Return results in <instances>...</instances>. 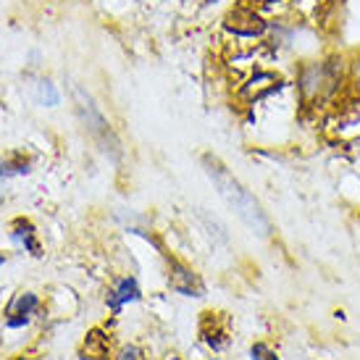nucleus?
Wrapping results in <instances>:
<instances>
[{
  "label": "nucleus",
  "instance_id": "f257e3e1",
  "mask_svg": "<svg viewBox=\"0 0 360 360\" xmlns=\"http://www.w3.org/2000/svg\"><path fill=\"white\" fill-rule=\"evenodd\" d=\"M297 103L308 110L334 108L337 103L350 95V63L337 56L316 60H302L295 79H292Z\"/></svg>",
  "mask_w": 360,
  "mask_h": 360
},
{
  "label": "nucleus",
  "instance_id": "f03ea898",
  "mask_svg": "<svg viewBox=\"0 0 360 360\" xmlns=\"http://www.w3.org/2000/svg\"><path fill=\"white\" fill-rule=\"evenodd\" d=\"M202 166H205V174H208V179L213 181V187L219 192V198L226 205L229 210L237 216V219L252 231V234H258V237H271V219L266 216V210L255 200V195H252L245 184H242L234 174H231L219 158H213V155H202Z\"/></svg>",
  "mask_w": 360,
  "mask_h": 360
},
{
  "label": "nucleus",
  "instance_id": "7ed1b4c3",
  "mask_svg": "<svg viewBox=\"0 0 360 360\" xmlns=\"http://www.w3.org/2000/svg\"><path fill=\"white\" fill-rule=\"evenodd\" d=\"M221 30H224V34H226L229 40H240V42H248V45H260V42H266V37H269L271 19L263 11L255 8V6L240 0V3L224 16Z\"/></svg>",
  "mask_w": 360,
  "mask_h": 360
},
{
  "label": "nucleus",
  "instance_id": "20e7f679",
  "mask_svg": "<svg viewBox=\"0 0 360 360\" xmlns=\"http://www.w3.org/2000/svg\"><path fill=\"white\" fill-rule=\"evenodd\" d=\"M237 90H234V98L242 103V105H260V103L271 101L274 95H279L290 87L292 82H287V77L281 71L271 69V66H260V69L248 71L245 77H237L234 79Z\"/></svg>",
  "mask_w": 360,
  "mask_h": 360
},
{
  "label": "nucleus",
  "instance_id": "39448f33",
  "mask_svg": "<svg viewBox=\"0 0 360 360\" xmlns=\"http://www.w3.org/2000/svg\"><path fill=\"white\" fill-rule=\"evenodd\" d=\"M74 98H77V108H79V116H82V121H84L87 131H90L95 140H101L103 145L110 142V145L116 148V137H113V131H110L108 121H105V116L101 113V108L95 105V101H92L82 87H74Z\"/></svg>",
  "mask_w": 360,
  "mask_h": 360
},
{
  "label": "nucleus",
  "instance_id": "423d86ee",
  "mask_svg": "<svg viewBox=\"0 0 360 360\" xmlns=\"http://www.w3.org/2000/svg\"><path fill=\"white\" fill-rule=\"evenodd\" d=\"M40 308V297L34 292H19L6 308V326L8 329H24L32 321V316Z\"/></svg>",
  "mask_w": 360,
  "mask_h": 360
},
{
  "label": "nucleus",
  "instance_id": "0eeeda50",
  "mask_svg": "<svg viewBox=\"0 0 360 360\" xmlns=\"http://www.w3.org/2000/svg\"><path fill=\"white\" fill-rule=\"evenodd\" d=\"M169 281H171V290L184 295V297H202V287L200 276L190 269V266H184L179 260H171L169 266Z\"/></svg>",
  "mask_w": 360,
  "mask_h": 360
},
{
  "label": "nucleus",
  "instance_id": "6e6552de",
  "mask_svg": "<svg viewBox=\"0 0 360 360\" xmlns=\"http://www.w3.org/2000/svg\"><path fill=\"white\" fill-rule=\"evenodd\" d=\"M140 284H137V279L134 276H124V279L116 281V287L108 292V297H105V302H108V308L113 310V313H121V308L127 305V302H137L140 300Z\"/></svg>",
  "mask_w": 360,
  "mask_h": 360
},
{
  "label": "nucleus",
  "instance_id": "1a4fd4ad",
  "mask_svg": "<svg viewBox=\"0 0 360 360\" xmlns=\"http://www.w3.org/2000/svg\"><path fill=\"white\" fill-rule=\"evenodd\" d=\"M11 242L24 248V250L30 252V255H34V258L42 255V245H40V240H37V231L32 226V221H27V219L13 221V226H11Z\"/></svg>",
  "mask_w": 360,
  "mask_h": 360
},
{
  "label": "nucleus",
  "instance_id": "9d476101",
  "mask_svg": "<svg viewBox=\"0 0 360 360\" xmlns=\"http://www.w3.org/2000/svg\"><path fill=\"white\" fill-rule=\"evenodd\" d=\"M34 98H37V103L45 105V108H53V105H58L60 103V95L51 79H40L37 84H34Z\"/></svg>",
  "mask_w": 360,
  "mask_h": 360
},
{
  "label": "nucleus",
  "instance_id": "9b49d317",
  "mask_svg": "<svg viewBox=\"0 0 360 360\" xmlns=\"http://www.w3.org/2000/svg\"><path fill=\"white\" fill-rule=\"evenodd\" d=\"M245 3H250V6H255L258 11H263L269 19H274V13H276V16H287V13H290L292 0H245Z\"/></svg>",
  "mask_w": 360,
  "mask_h": 360
},
{
  "label": "nucleus",
  "instance_id": "f8f14e48",
  "mask_svg": "<svg viewBox=\"0 0 360 360\" xmlns=\"http://www.w3.org/2000/svg\"><path fill=\"white\" fill-rule=\"evenodd\" d=\"M30 171V163L27 160H3L0 163V181L11 179V176H21Z\"/></svg>",
  "mask_w": 360,
  "mask_h": 360
},
{
  "label": "nucleus",
  "instance_id": "ddd939ff",
  "mask_svg": "<svg viewBox=\"0 0 360 360\" xmlns=\"http://www.w3.org/2000/svg\"><path fill=\"white\" fill-rule=\"evenodd\" d=\"M250 358L252 360H279V355L271 350V347H266L263 342H258V345L250 347Z\"/></svg>",
  "mask_w": 360,
  "mask_h": 360
},
{
  "label": "nucleus",
  "instance_id": "4468645a",
  "mask_svg": "<svg viewBox=\"0 0 360 360\" xmlns=\"http://www.w3.org/2000/svg\"><path fill=\"white\" fill-rule=\"evenodd\" d=\"M116 360H145V352H142L140 347L129 345V347H124V350L119 352V358Z\"/></svg>",
  "mask_w": 360,
  "mask_h": 360
},
{
  "label": "nucleus",
  "instance_id": "2eb2a0df",
  "mask_svg": "<svg viewBox=\"0 0 360 360\" xmlns=\"http://www.w3.org/2000/svg\"><path fill=\"white\" fill-rule=\"evenodd\" d=\"M3 263H6V255H3V252H0V266H3Z\"/></svg>",
  "mask_w": 360,
  "mask_h": 360
},
{
  "label": "nucleus",
  "instance_id": "dca6fc26",
  "mask_svg": "<svg viewBox=\"0 0 360 360\" xmlns=\"http://www.w3.org/2000/svg\"><path fill=\"white\" fill-rule=\"evenodd\" d=\"M205 3H208V6H210V3H219V0H205Z\"/></svg>",
  "mask_w": 360,
  "mask_h": 360
},
{
  "label": "nucleus",
  "instance_id": "f3484780",
  "mask_svg": "<svg viewBox=\"0 0 360 360\" xmlns=\"http://www.w3.org/2000/svg\"><path fill=\"white\" fill-rule=\"evenodd\" d=\"M16 360H30V358H16Z\"/></svg>",
  "mask_w": 360,
  "mask_h": 360
}]
</instances>
